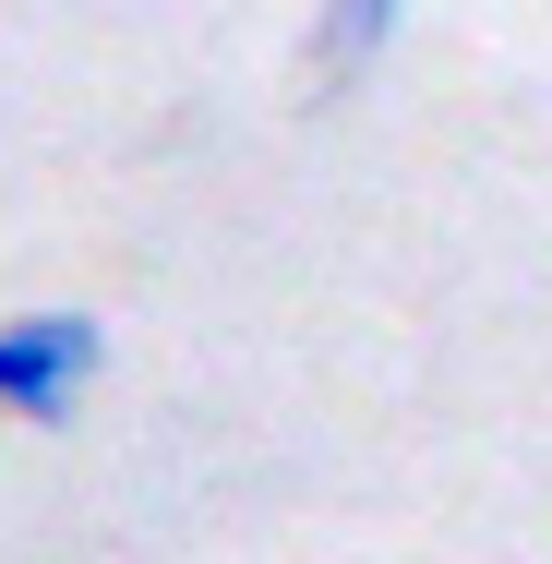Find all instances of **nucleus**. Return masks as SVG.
Returning <instances> with one entry per match:
<instances>
[{
  "mask_svg": "<svg viewBox=\"0 0 552 564\" xmlns=\"http://www.w3.org/2000/svg\"><path fill=\"white\" fill-rule=\"evenodd\" d=\"M97 360H109L97 313H24V325H0V409L36 421V433H61Z\"/></svg>",
  "mask_w": 552,
  "mask_h": 564,
  "instance_id": "1",
  "label": "nucleus"
},
{
  "mask_svg": "<svg viewBox=\"0 0 552 564\" xmlns=\"http://www.w3.org/2000/svg\"><path fill=\"white\" fill-rule=\"evenodd\" d=\"M397 12H409V0H325V24H313V73H325V85L372 73L385 36H397Z\"/></svg>",
  "mask_w": 552,
  "mask_h": 564,
  "instance_id": "2",
  "label": "nucleus"
}]
</instances>
